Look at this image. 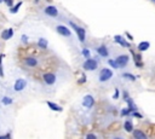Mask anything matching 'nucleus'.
<instances>
[{
  "instance_id": "nucleus-1",
  "label": "nucleus",
  "mask_w": 155,
  "mask_h": 139,
  "mask_svg": "<svg viewBox=\"0 0 155 139\" xmlns=\"http://www.w3.org/2000/svg\"><path fill=\"white\" fill-rule=\"evenodd\" d=\"M68 23H69V25L73 28V29L75 30L79 41H80V42H85V40H86V29H85V28H82V27L75 24L73 21H69Z\"/></svg>"
},
{
  "instance_id": "nucleus-2",
  "label": "nucleus",
  "mask_w": 155,
  "mask_h": 139,
  "mask_svg": "<svg viewBox=\"0 0 155 139\" xmlns=\"http://www.w3.org/2000/svg\"><path fill=\"white\" fill-rule=\"evenodd\" d=\"M98 68V59L97 58H86L82 63V69L86 71H95Z\"/></svg>"
},
{
  "instance_id": "nucleus-3",
  "label": "nucleus",
  "mask_w": 155,
  "mask_h": 139,
  "mask_svg": "<svg viewBox=\"0 0 155 139\" xmlns=\"http://www.w3.org/2000/svg\"><path fill=\"white\" fill-rule=\"evenodd\" d=\"M114 73L110 68H103L98 74V81L100 82H107L113 77Z\"/></svg>"
},
{
  "instance_id": "nucleus-4",
  "label": "nucleus",
  "mask_w": 155,
  "mask_h": 139,
  "mask_svg": "<svg viewBox=\"0 0 155 139\" xmlns=\"http://www.w3.org/2000/svg\"><path fill=\"white\" fill-rule=\"evenodd\" d=\"M115 61H116L119 68L124 69V68L127 67V64L130 62V56L129 54H120V56H118V57L115 58Z\"/></svg>"
},
{
  "instance_id": "nucleus-5",
  "label": "nucleus",
  "mask_w": 155,
  "mask_h": 139,
  "mask_svg": "<svg viewBox=\"0 0 155 139\" xmlns=\"http://www.w3.org/2000/svg\"><path fill=\"white\" fill-rule=\"evenodd\" d=\"M43 80H44V82L46 83V85L52 86V85H55L56 81H57V76L53 73H45L43 75Z\"/></svg>"
},
{
  "instance_id": "nucleus-6",
  "label": "nucleus",
  "mask_w": 155,
  "mask_h": 139,
  "mask_svg": "<svg viewBox=\"0 0 155 139\" xmlns=\"http://www.w3.org/2000/svg\"><path fill=\"white\" fill-rule=\"evenodd\" d=\"M56 30H57V33H58L59 35H62V36H66V38H70V36H72L70 29H69L68 27H66V25H62V24L57 25V27H56Z\"/></svg>"
},
{
  "instance_id": "nucleus-7",
  "label": "nucleus",
  "mask_w": 155,
  "mask_h": 139,
  "mask_svg": "<svg viewBox=\"0 0 155 139\" xmlns=\"http://www.w3.org/2000/svg\"><path fill=\"white\" fill-rule=\"evenodd\" d=\"M95 98H94V96L92 94H86L84 98H82V105L85 106V108H87V109H91L92 106L95 105Z\"/></svg>"
},
{
  "instance_id": "nucleus-8",
  "label": "nucleus",
  "mask_w": 155,
  "mask_h": 139,
  "mask_svg": "<svg viewBox=\"0 0 155 139\" xmlns=\"http://www.w3.org/2000/svg\"><path fill=\"white\" fill-rule=\"evenodd\" d=\"M25 86H27V81H25L24 79H17V80L15 81L13 90H15L16 92H21V91H23V90L25 88Z\"/></svg>"
},
{
  "instance_id": "nucleus-9",
  "label": "nucleus",
  "mask_w": 155,
  "mask_h": 139,
  "mask_svg": "<svg viewBox=\"0 0 155 139\" xmlns=\"http://www.w3.org/2000/svg\"><path fill=\"white\" fill-rule=\"evenodd\" d=\"M114 41L116 42V44H119L121 47H126V48H130L131 47V44L124 38V36H121V35H115L114 36Z\"/></svg>"
},
{
  "instance_id": "nucleus-10",
  "label": "nucleus",
  "mask_w": 155,
  "mask_h": 139,
  "mask_svg": "<svg viewBox=\"0 0 155 139\" xmlns=\"http://www.w3.org/2000/svg\"><path fill=\"white\" fill-rule=\"evenodd\" d=\"M44 12H45L46 16H50V17H57V16H58V10H57V7L53 6V5L46 6L45 10H44Z\"/></svg>"
},
{
  "instance_id": "nucleus-11",
  "label": "nucleus",
  "mask_w": 155,
  "mask_h": 139,
  "mask_svg": "<svg viewBox=\"0 0 155 139\" xmlns=\"http://www.w3.org/2000/svg\"><path fill=\"white\" fill-rule=\"evenodd\" d=\"M96 52L101 56V57H103V58H107L108 56H109V50H108V47L104 44H102L98 47H96Z\"/></svg>"
},
{
  "instance_id": "nucleus-12",
  "label": "nucleus",
  "mask_w": 155,
  "mask_h": 139,
  "mask_svg": "<svg viewBox=\"0 0 155 139\" xmlns=\"http://www.w3.org/2000/svg\"><path fill=\"white\" fill-rule=\"evenodd\" d=\"M24 64L29 68H35L39 64V61L35 57H25L24 58Z\"/></svg>"
},
{
  "instance_id": "nucleus-13",
  "label": "nucleus",
  "mask_w": 155,
  "mask_h": 139,
  "mask_svg": "<svg viewBox=\"0 0 155 139\" xmlns=\"http://www.w3.org/2000/svg\"><path fill=\"white\" fill-rule=\"evenodd\" d=\"M132 56H133V62H135V65L137 68H142L143 67V62H142V57L139 53H136L135 51H131Z\"/></svg>"
},
{
  "instance_id": "nucleus-14",
  "label": "nucleus",
  "mask_w": 155,
  "mask_h": 139,
  "mask_svg": "<svg viewBox=\"0 0 155 139\" xmlns=\"http://www.w3.org/2000/svg\"><path fill=\"white\" fill-rule=\"evenodd\" d=\"M124 129H125L127 133H132V131L135 129L132 120H130V119H126L125 120V122H124Z\"/></svg>"
},
{
  "instance_id": "nucleus-15",
  "label": "nucleus",
  "mask_w": 155,
  "mask_h": 139,
  "mask_svg": "<svg viewBox=\"0 0 155 139\" xmlns=\"http://www.w3.org/2000/svg\"><path fill=\"white\" fill-rule=\"evenodd\" d=\"M149 47H150L149 41H141L138 44V46H137V50H138V52H145V51L149 50Z\"/></svg>"
},
{
  "instance_id": "nucleus-16",
  "label": "nucleus",
  "mask_w": 155,
  "mask_h": 139,
  "mask_svg": "<svg viewBox=\"0 0 155 139\" xmlns=\"http://www.w3.org/2000/svg\"><path fill=\"white\" fill-rule=\"evenodd\" d=\"M132 135L136 139H147V134L142 129H133L132 131Z\"/></svg>"
},
{
  "instance_id": "nucleus-17",
  "label": "nucleus",
  "mask_w": 155,
  "mask_h": 139,
  "mask_svg": "<svg viewBox=\"0 0 155 139\" xmlns=\"http://www.w3.org/2000/svg\"><path fill=\"white\" fill-rule=\"evenodd\" d=\"M12 35H13V29H12V28L5 29V30L1 33V38H3L4 40H9V39H11V38H12Z\"/></svg>"
},
{
  "instance_id": "nucleus-18",
  "label": "nucleus",
  "mask_w": 155,
  "mask_h": 139,
  "mask_svg": "<svg viewBox=\"0 0 155 139\" xmlns=\"http://www.w3.org/2000/svg\"><path fill=\"white\" fill-rule=\"evenodd\" d=\"M46 104H47V106L52 110V111H62L63 110V108H62L61 105H58V104H56V103H53V102H46Z\"/></svg>"
},
{
  "instance_id": "nucleus-19",
  "label": "nucleus",
  "mask_w": 155,
  "mask_h": 139,
  "mask_svg": "<svg viewBox=\"0 0 155 139\" xmlns=\"http://www.w3.org/2000/svg\"><path fill=\"white\" fill-rule=\"evenodd\" d=\"M38 46H39L40 48H43V50H46V48H47V46H49V42H47V40H46V39L40 38V39L38 40Z\"/></svg>"
},
{
  "instance_id": "nucleus-20",
  "label": "nucleus",
  "mask_w": 155,
  "mask_h": 139,
  "mask_svg": "<svg viewBox=\"0 0 155 139\" xmlns=\"http://www.w3.org/2000/svg\"><path fill=\"white\" fill-rule=\"evenodd\" d=\"M121 76H122L124 79H127L129 81H132V82L137 80V77H136L135 75H132L131 73H122V74H121Z\"/></svg>"
},
{
  "instance_id": "nucleus-21",
  "label": "nucleus",
  "mask_w": 155,
  "mask_h": 139,
  "mask_svg": "<svg viewBox=\"0 0 155 139\" xmlns=\"http://www.w3.org/2000/svg\"><path fill=\"white\" fill-rule=\"evenodd\" d=\"M120 115L121 116H130L131 115V110L126 106V108H124V109H121V111H120Z\"/></svg>"
},
{
  "instance_id": "nucleus-22",
  "label": "nucleus",
  "mask_w": 155,
  "mask_h": 139,
  "mask_svg": "<svg viewBox=\"0 0 155 139\" xmlns=\"http://www.w3.org/2000/svg\"><path fill=\"white\" fill-rule=\"evenodd\" d=\"M81 54L85 57V59H86V58H90V57H91V51H90L88 48H82Z\"/></svg>"
},
{
  "instance_id": "nucleus-23",
  "label": "nucleus",
  "mask_w": 155,
  "mask_h": 139,
  "mask_svg": "<svg viewBox=\"0 0 155 139\" xmlns=\"http://www.w3.org/2000/svg\"><path fill=\"white\" fill-rule=\"evenodd\" d=\"M108 64H109L113 69H119V65H118V63H116L115 59H108Z\"/></svg>"
},
{
  "instance_id": "nucleus-24",
  "label": "nucleus",
  "mask_w": 155,
  "mask_h": 139,
  "mask_svg": "<svg viewBox=\"0 0 155 139\" xmlns=\"http://www.w3.org/2000/svg\"><path fill=\"white\" fill-rule=\"evenodd\" d=\"M3 58H4V54H0V76H4V71H3Z\"/></svg>"
},
{
  "instance_id": "nucleus-25",
  "label": "nucleus",
  "mask_w": 155,
  "mask_h": 139,
  "mask_svg": "<svg viewBox=\"0 0 155 139\" xmlns=\"http://www.w3.org/2000/svg\"><path fill=\"white\" fill-rule=\"evenodd\" d=\"M3 104H5V105L12 104V99H11L10 97H4V98H3Z\"/></svg>"
},
{
  "instance_id": "nucleus-26",
  "label": "nucleus",
  "mask_w": 155,
  "mask_h": 139,
  "mask_svg": "<svg viewBox=\"0 0 155 139\" xmlns=\"http://www.w3.org/2000/svg\"><path fill=\"white\" fill-rule=\"evenodd\" d=\"M21 6H22V3H21V1H19V3H17V5H16L15 7H12V9H11V13H16Z\"/></svg>"
},
{
  "instance_id": "nucleus-27",
  "label": "nucleus",
  "mask_w": 155,
  "mask_h": 139,
  "mask_svg": "<svg viewBox=\"0 0 155 139\" xmlns=\"http://www.w3.org/2000/svg\"><path fill=\"white\" fill-rule=\"evenodd\" d=\"M119 97H120V91H119L118 88H115V90H114V94H113V99H114V100H118Z\"/></svg>"
},
{
  "instance_id": "nucleus-28",
  "label": "nucleus",
  "mask_w": 155,
  "mask_h": 139,
  "mask_svg": "<svg viewBox=\"0 0 155 139\" xmlns=\"http://www.w3.org/2000/svg\"><path fill=\"white\" fill-rule=\"evenodd\" d=\"M78 82H79V83H85V82H86V75H85L84 73L81 74V77L78 79Z\"/></svg>"
},
{
  "instance_id": "nucleus-29",
  "label": "nucleus",
  "mask_w": 155,
  "mask_h": 139,
  "mask_svg": "<svg viewBox=\"0 0 155 139\" xmlns=\"http://www.w3.org/2000/svg\"><path fill=\"white\" fill-rule=\"evenodd\" d=\"M86 138L87 139H96L97 135L96 134H92V133H88V134H86Z\"/></svg>"
},
{
  "instance_id": "nucleus-30",
  "label": "nucleus",
  "mask_w": 155,
  "mask_h": 139,
  "mask_svg": "<svg viewBox=\"0 0 155 139\" xmlns=\"http://www.w3.org/2000/svg\"><path fill=\"white\" fill-rule=\"evenodd\" d=\"M130 97V94H129V92L125 90V91H124V99H127Z\"/></svg>"
},
{
  "instance_id": "nucleus-31",
  "label": "nucleus",
  "mask_w": 155,
  "mask_h": 139,
  "mask_svg": "<svg viewBox=\"0 0 155 139\" xmlns=\"http://www.w3.org/2000/svg\"><path fill=\"white\" fill-rule=\"evenodd\" d=\"M3 1H5L9 6H12V0H3Z\"/></svg>"
},
{
  "instance_id": "nucleus-32",
  "label": "nucleus",
  "mask_w": 155,
  "mask_h": 139,
  "mask_svg": "<svg viewBox=\"0 0 155 139\" xmlns=\"http://www.w3.org/2000/svg\"><path fill=\"white\" fill-rule=\"evenodd\" d=\"M4 138H11V134H5V135H0V139H4Z\"/></svg>"
},
{
  "instance_id": "nucleus-33",
  "label": "nucleus",
  "mask_w": 155,
  "mask_h": 139,
  "mask_svg": "<svg viewBox=\"0 0 155 139\" xmlns=\"http://www.w3.org/2000/svg\"><path fill=\"white\" fill-rule=\"evenodd\" d=\"M22 40H23V41H27V40H28L27 35H22Z\"/></svg>"
},
{
  "instance_id": "nucleus-34",
  "label": "nucleus",
  "mask_w": 155,
  "mask_h": 139,
  "mask_svg": "<svg viewBox=\"0 0 155 139\" xmlns=\"http://www.w3.org/2000/svg\"><path fill=\"white\" fill-rule=\"evenodd\" d=\"M126 36H127V38H129L130 40H132V35H130V34H129L127 32H126Z\"/></svg>"
},
{
  "instance_id": "nucleus-35",
  "label": "nucleus",
  "mask_w": 155,
  "mask_h": 139,
  "mask_svg": "<svg viewBox=\"0 0 155 139\" xmlns=\"http://www.w3.org/2000/svg\"><path fill=\"white\" fill-rule=\"evenodd\" d=\"M149 1H151L153 4H155V0H149Z\"/></svg>"
},
{
  "instance_id": "nucleus-36",
  "label": "nucleus",
  "mask_w": 155,
  "mask_h": 139,
  "mask_svg": "<svg viewBox=\"0 0 155 139\" xmlns=\"http://www.w3.org/2000/svg\"><path fill=\"white\" fill-rule=\"evenodd\" d=\"M1 1H3V0H0V3H1Z\"/></svg>"
}]
</instances>
